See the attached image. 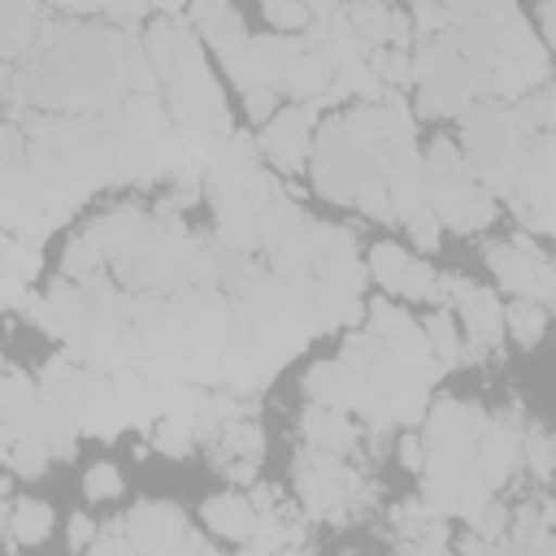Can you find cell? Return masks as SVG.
<instances>
[{
    "instance_id": "cell-34",
    "label": "cell",
    "mask_w": 556,
    "mask_h": 556,
    "mask_svg": "<svg viewBox=\"0 0 556 556\" xmlns=\"http://www.w3.org/2000/svg\"><path fill=\"white\" fill-rule=\"evenodd\" d=\"M400 460H404V469H417V473H421V465H426V443H421L417 434H404V439H400Z\"/></svg>"
},
{
    "instance_id": "cell-31",
    "label": "cell",
    "mask_w": 556,
    "mask_h": 556,
    "mask_svg": "<svg viewBox=\"0 0 556 556\" xmlns=\"http://www.w3.org/2000/svg\"><path fill=\"white\" fill-rule=\"evenodd\" d=\"M83 491H87L91 500H117V495H122V473H117V465H109V460L91 465L87 478H83Z\"/></svg>"
},
{
    "instance_id": "cell-14",
    "label": "cell",
    "mask_w": 556,
    "mask_h": 556,
    "mask_svg": "<svg viewBox=\"0 0 556 556\" xmlns=\"http://www.w3.org/2000/svg\"><path fill=\"white\" fill-rule=\"evenodd\" d=\"M304 395H308L313 404H330V408L356 413V408H361V395H365V378H361V369L348 365L343 356L317 361V365L304 374Z\"/></svg>"
},
{
    "instance_id": "cell-2",
    "label": "cell",
    "mask_w": 556,
    "mask_h": 556,
    "mask_svg": "<svg viewBox=\"0 0 556 556\" xmlns=\"http://www.w3.org/2000/svg\"><path fill=\"white\" fill-rule=\"evenodd\" d=\"M443 35L469 61L478 100H521L552 78V61L517 0H447Z\"/></svg>"
},
{
    "instance_id": "cell-35",
    "label": "cell",
    "mask_w": 556,
    "mask_h": 556,
    "mask_svg": "<svg viewBox=\"0 0 556 556\" xmlns=\"http://www.w3.org/2000/svg\"><path fill=\"white\" fill-rule=\"evenodd\" d=\"M91 543H96V521L74 513L70 517V547H91Z\"/></svg>"
},
{
    "instance_id": "cell-19",
    "label": "cell",
    "mask_w": 556,
    "mask_h": 556,
    "mask_svg": "<svg viewBox=\"0 0 556 556\" xmlns=\"http://www.w3.org/2000/svg\"><path fill=\"white\" fill-rule=\"evenodd\" d=\"M52 534V508L39 500L4 495V547L17 552L22 543H43Z\"/></svg>"
},
{
    "instance_id": "cell-7",
    "label": "cell",
    "mask_w": 556,
    "mask_h": 556,
    "mask_svg": "<svg viewBox=\"0 0 556 556\" xmlns=\"http://www.w3.org/2000/svg\"><path fill=\"white\" fill-rule=\"evenodd\" d=\"M504 200L513 204V213L534 235H552L556 239V130L530 135Z\"/></svg>"
},
{
    "instance_id": "cell-11",
    "label": "cell",
    "mask_w": 556,
    "mask_h": 556,
    "mask_svg": "<svg viewBox=\"0 0 556 556\" xmlns=\"http://www.w3.org/2000/svg\"><path fill=\"white\" fill-rule=\"evenodd\" d=\"M313 104H295V109H278L265 126H261V139H256V148H261V156L274 165V169H282V174H300L304 165H308V156H313Z\"/></svg>"
},
{
    "instance_id": "cell-25",
    "label": "cell",
    "mask_w": 556,
    "mask_h": 556,
    "mask_svg": "<svg viewBox=\"0 0 556 556\" xmlns=\"http://www.w3.org/2000/svg\"><path fill=\"white\" fill-rule=\"evenodd\" d=\"M104 265H109V261H104L100 243H96L87 230H83V235H78V239L65 248V256H61L65 278H78V282H83V278H96V274H104Z\"/></svg>"
},
{
    "instance_id": "cell-20",
    "label": "cell",
    "mask_w": 556,
    "mask_h": 556,
    "mask_svg": "<svg viewBox=\"0 0 556 556\" xmlns=\"http://www.w3.org/2000/svg\"><path fill=\"white\" fill-rule=\"evenodd\" d=\"M39 274V243L22 239V235H9L4 239V304L17 308L26 282Z\"/></svg>"
},
{
    "instance_id": "cell-15",
    "label": "cell",
    "mask_w": 556,
    "mask_h": 556,
    "mask_svg": "<svg viewBox=\"0 0 556 556\" xmlns=\"http://www.w3.org/2000/svg\"><path fill=\"white\" fill-rule=\"evenodd\" d=\"M391 521L400 530V547H408V552H443L447 547V517L439 508H430L426 500L400 504L391 513Z\"/></svg>"
},
{
    "instance_id": "cell-10",
    "label": "cell",
    "mask_w": 556,
    "mask_h": 556,
    "mask_svg": "<svg viewBox=\"0 0 556 556\" xmlns=\"http://www.w3.org/2000/svg\"><path fill=\"white\" fill-rule=\"evenodd\" d=\"M439 300L452 313H460L465 339H469V352L473 356H486V352L500 348L508 321H504V308H500V300H495L491 287H478L465 274H439Z\"/></svg>"
},
{
    "instance_id": "cell-12",
    "label": "cell",
    "mask_w": 556,
    "mask_h": 556,
    "mask_svg": "<svg viewBox=\"0 0 556 556\" xmlns=\"http://www.w3.org/2000/svg\"><path fill=\"white\" fill-rule=\"evenodd\" d=\"M122 526H126L135 552H187V543H191V530H187L182 508L178 504H165V500L135 504L122 517Z\"/></svg>"
},
{
    "instance_id": "cell-6",
    "label": "cell",
    "mask_w": 556,
    "mask_h": 556,
    "mask_svg": "<svg viewBox=\"0 0 556 556\" xmlns=\"http://www.w3.org/2000/svg\"><path fill=\"white\" fill-rule=\"evenodd\" d=\"M413 83H417V113L421 117H465L478 100L473 70L447 35H430L417 43Z\"/></svg>"
},
{
    "instance_id": "cell-5",
    "label": "cell",
    "mask_w": 556,
    "mask_h": 556,
    "mask_svg": "<svg viewBox=\"0 0 556 556\" xmlns=\"http://www.w3.org/2000/svg\"><path fill=\"white\" fill-rule=\"evenodd\" d=\"M526 143H530V130L513 117V109H504L495 100L473 104L460 122V148H465L478 182L491 187L495 195H508Z\"/></svg>"
},
{
    "instance_id": "cell-40",
    "label": "cell",
    "mask_w": 556,
    "mask_h": 556,
    "mask_svg": "<svg viewBox=\"0 0 556 556\" xmlns=\"http://www.w3.org/2000/svg\"><path fill=\"white\" fill-rule=\"evenodd\" d=\"M552 460H556V434H552Z\"/></svg>"
},
{
    "instance_id": "cell-8",
    "label": "cell",
    "mask_w": 556,
    "mask_h": 556,
    "mask_svg": "<svg viewBox=\"0 0 556 556\" xmlns=\"http://www.w3.org/2000/svg\"><path fill=\"white\" fill-rule=\"evenodd\" d=\"M295 486L313 517H343L356 508V500H365V482L339 460V452H321V447L300 452Z\"/></svg>"
},
{
    "instance_id": "cell-33",
    "label": "cell",
    "mask_w": 556,
    "mask_h": 556,
    "mask_svg": "<svg viewBox=\"0 0 556 556\" xmlns=\"http://www.w3.org/2000/svg\"><path fill=\"white\" fill-rule=\"evenodd\" d=\"M278 96H282V91H274V87H252V91H243L248 117H252V122H269V117H274V104H278Z\"/></svg>"
},
{
    "instance_id": "cell-38",
    "label": "cell",
    "mask_w": 556,
    "mask_h": 556,
    "mask_svg": "<svg viewBox=\"0 0 556 556\" xmlns=\"http://www.w3.org/2000/svg\"><path fill=\"white\" fill-rule=\"evenodd\" d=\"M304 4L313 9V17H321V13H334V9L343 4V0H304Z\"/></svg>"
},
{
    "instance_id": "cell-36",
    "label": "cell",
    "mask_w": 556,
    "mask_h": 556,
    "mask_svg": "<svg viewBox=\"0 0 556 556\" xmlns=\"http://www.w3.org/2000/svg\"><path fill=\"white\" fill-rule=\"evenodd\" d=\"M43 4H56V9H70V13H109L113 0H43Z\"/></svg>"
},
{
    "instance_id": "cell-21",
    "label": "cell",
    "mask_w": 556,
    "mask_h": 556,
    "mask_svg": "<svg viewBox=\"0 0 556 556\" xmlns=\"http://www.w3.org/2000/svg\"><path fill=\"white\" fill-rule=\"evenodd\" d=\"M343 13H348L356 39H361L369 52H378V48L391 43V9H387L382 0H348Z\"/></svg>"
},
{
    "instance_id": "cell-26",
    "label": "cell",
    "mask_w": 556,
    "mask_h": 556,
    "mask_svg": "<svg viewBox=\"0 0 556 556\" xmlns=\"http://www.w3.org/2000/svg\"><path fill=\"white\" fill-rule=\"evenodd\" d=\"M504 321H508V334H513L521 348H530V343H539V339H543L547 308H543V304H534V300H517L513 308H504Z\"/></svg>"
},
{
    "instance_id": "cell-3",
    "label": "cell",
    "mask_w": 556,
    "mask_h": 556,
    "mask_svg": "<svg viewBox=\"0 0 556 556\" xmlns=\"http://www.w3.org/2000/svg\"><path fill=\"white\" fill-rule=\"evenodd\" d=\"M482 426L486 413L465 400H439L426 408L421 500L443 517H478L495 495L482 478Z\"/></svg>"
},
{
    "instance_id": "cell-23",
    "label": "cell",
    "mask_w": 556,
    "mask_h": 556,
    "mask_svg": "<svg viewBox=\"0 0 556 556\" xmlns=\"http://www.w3.org/2000/svg\"><path fill=\"white\" fill-rule=\"evenodd\" d=\"M421 326H426V339H430V348H434V356H439L443 369L465 361V343H460V330H456V321H452V308L430 313Z\"/></svg>"
},
{
    "instance_id": "cell-24",
    "label": "cell",
    "mask_w": 556,
    "mask_h": 556,
    "mask_svg": "<svg viewBox=\"0 0 556 556\" xmlns=\"http://www.w3.org/2000/svg\"><path fill=\"white\" fill-rule=\"evenodd\" d=\"M48 460H52V452H48L39 439L4 434V465H9V473H17V478H39Z\"/></svg>"
},
{
    "instance_id": "cell-17",
    "label": "cell",
    "mask_w": 556,
    "mask_h": 556,
    "mask_svg": "<svg viewBox=\"0 0 556 556\" xmlns=\"http://www.w3.org/2000/svg\"><path fill=\"white\" fill-rule=\"evenodd\" d=\"M204 526L235 539V543H248L261 526V508L252 504V495H239V491H222L213 500H204Z\"/></svg>"
},
{
    "instance_id": "cell-30",
    "label": "cell",
    "mask_w": 556,
    "mask_h": 556,
    "mask_svg": "<svg viewBox=\"0 0 556 556\" xmlns=\"http://www.w3.org/2000/svg\"><path fill=\"white\" fill-rule=\"evenodd\" d=\"M413 30L417 39L447 30V0H413Z\"/></svg>"
},
{
    "instance_id": "cell-37",
    "label": "cell",
    "mask_w": 556,
    "mask_h": 556,
    "mask_svg": "<svg viewBox=\"0 0 556 556\" xmlns=\"http://www.w3.org/2000/svg\"><path fill=\"white\" fill-rule=\"evenodd\" d=\"M252 504H256V508H261V513H269V508H278V495H274V491H269V486H265V482H261V486H256V491H252Z\"/></svg>"
},
{
    "instance_id": "cell-28",
    "label": "cell",
    "mask_w": 556,
    "mask_h": 556,
    "mask_svg": "<svg viewBox=\"0 0 556 556\" xmlns=\"http://www.w3.org/2000/svg\"><path fill=\"white\" fill-rule=\"evenodd\" d=\"M261 9H265V17H269V26H278L282 35H287V30H304V26L313 22V9H308L304 0H261Z\"/></svg>"
},
{
    "instance_id": "cell-39",
    "label": "cell",
    "mask_w": 556,
    "mask_h": 556,
    "mask_svg": "<svg viewBox=\"0 0 556 556\" xmlns=\"http://www.w3.org/2000/svg\"><path fill=\"white\" fill-rule=\"evenodd\" d=\"M152 4H156V9H161V13H178V9H182V4H187V0H152Z\"/></svg>"
},
{
    "instance_id": "cell-41",
    "label": "cell",
    "mask_w": 556,
    "mask_h": 556,
    "mask_svg": "<svg viewBox=\"0 0 556 556\" xmlns=\"http://www.w3.org/2000/svg\"><path fill=\"white\" fill-rule=\"evenodd\" d=\"M382 4H387V0H382Z\"/></svg>"
},
{
    "instance_id": "cell-9",
    "label": "cell",
    "mask_w": 556,
    "mask_h": 556,
    "mask_svg": "<svg viewBox=\"0 0 556 556\" xmlns=\"http://www.w3.org/2000/svg\"><path fill=\"white\" fill-rule=\"evenodd\" d=\"M482 256H486V269L500 278L504 291H513L517 300H534L543 308H556V261H547L530 235L491 243Z\"/></svg>"
},
{
    "instance_id": "cell-16",
    "label": "cell",
    "mask_w": 556,
    "mask_h": 556,
    "mask_svg": "<svg viewBox=\"0 0 556 556\" xmlns=\"http://www.w3.org/2000/svg\"><path fill=\"white\" fill-rule=\"evenodd\" d=\"M300 430H304V439H308V447H321V452H352L356 447V439H361V430L352 426V417L343 413V408H330V404H313L308 400V408H304V417H300Z\"/></svg>"
},
{
    "instance_id": "cell-27",
    "label": "cell",
    "mask_w": 556,
    "mask_h": 556,
    "mask_svg": "<svg viewBox=\"0 0 556 556\" xmlns=\"http://www.w3.org/2000/svg\"><path fill=\"white\" fill-rule=\"evenodd\" d=\"M369 65L378 70V78L391 87V91H400V87H413V56H408V48H378L374 56H369Z\"/></svg>"
},
{
    "instance_id": "cell-18",
    "label": "cell",
    "mask_w": 556,
    "mask_h": 556,
    "mask_svg": "<svg viewBox=\"0 0 556 556\" xmlns=\"http://www.w3.org/2000/svg\"><path fill=\"white\" fill-rule=\"evenodd\" d=\"M4 4V26H0V43H4V61L13 65V61H22L35 43H39V35H43V17H39V0H0Z\"/></svg>"
},
{
    "instance_id": "cell-32",
    "label": "cell",
    "mask_w": 556,
    "mask_h": 556,
    "mask_svg": "<svg viewBox=\"0 0 556 556\" xmlns=\"http://www.w3.org/2000/svg\"><path fill=\"white\" fill-rule=\"evenodd\" d=\"M148 9H156V4L152 0H113L109 4V22L122 26V30H130V26H139L148 17Z\"/></svg>"
},
{
    "instance_id": "cell-22",
    "label": "cell",
    "mask_w": 556,
    "mask_h": 556,
    "mask_svg": "<svg viewBox=\"0 0 556 556\" xmlns=\"http://www.w3.org/2000/svg\"><path fill=\"white\" fill-rule=\"evenodd\" d=\"M513 109V117L530 130V135H539V130H556V83H543V87H534V91H526L517 104H508Z\"/></svg>"
},
{
    "instance_id": "cell-1",
    "label": "cell",
    "mask_w": 556,
    "mask_h": 556,
    "mask_svg": "<svg viewBox=\"0 0 556 556\" xmlns=\"http://www.w3.org/2000/svg\"><path fill=\"white\" fill-rule=\"evenodd\" d=\"M135 35L122 26H87V22H48L39 43L9 65L4 100L9 113H87L104 117L130 91V52Z\"/></svg>"
},
{
    "instance_id": "cell-4",
    "label": "cell",
    "mask_w": 556,
    "mask_h": 556,
    "mask_svg": "<svg viewBox=\"0 0 556 556\" xmlns=\"http://www.w3.org/2000/svg\"><path fill=\"white\" fill-rule=\"evenodd\" d=\"M426 187H430V204L443 230L478 235L495 222V191L478 182L465 148L452 143L447 135H439L426 148Z\"/></svg>"
},
{
    "instance_id": "cell-29",
    "label": "cell",
    "mask_w": 556,
    "mask_h": 556,
    "mask_svg": "<svg viewBox=\"0 0 556 556\" xmlns=\"http://www.w3.org/2000/svg\"><path fill=\"white\" fill-rule=\"evenodd\" d=\"M521 465L534 473V478H556V460H552V434H526V447H521Z\"/></svg>"
},
{
    "instance_id": "cell-13",
    "label": "cell",
    "mask_w": 556,
    "mask_h": 556,
    "mask_svg": "<svg viewBox=\"0 0 556 556\" xmlns=\"http://www.w3.org/2000/svg\"><path fill=\"white\" fill-rule=\"evenodd\" d=\"M369 274H374L387 291H395V295L426 300V304L439 300V274H434L426 261H417L413 252H404L400 243H374V248H369Z\"/></svg>"
}]
</instances>
